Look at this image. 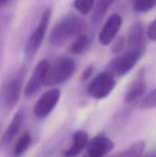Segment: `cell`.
Wrapping results in <instances>:
<instances>
[{
	"mask_svg": "<svg viewBox=\"0 0 156 157\" xmlns=\"http://www.w3.org/2000/svg\"><path fill=\"white\" fill-rule=\"evenodd\" d=\"M76 69L74 61L69 57H61L49 64L44 87H54L65 82Z\"/></svg>",
	"mask_w": 156,
	"mask_h": 157,
	"instance_id": "cell-2",
	"label": "cell"
},
{
	"mask_svg": "<svg viewBox=\"0 0 156 157\" xmlns=\"http://www.w3.org/2000/svg\"><path fill=\"white\" fill-rule=\"evenodd\" d=\"M139 107L143 110L156 108V88L150 92L140 103Z\"/></svg>",
	"mask_w": 156,
	"mask_h": 157,
	"instance_id": "cell-21",
	"label": "cell"
},
{
	"mask_svg": "<svg viewBox=\"0 0 156 157\" xmlns=\"http://www.w3.org/2000/svg\"><path fill=\"white\" fill-rule=\"evenodd\" d=\"M114 0H95L93 6L92 21L93 24H98L103 18Z\"/></svg>",
	"mask_w": 156,
	"mask_h": 157,
	"instance_id": "cell-15",
	"label": "cell"
},
{
	"mask_svg": "<svg viewBox=\"0 0 156 157\" xmlns=\"http://www.w3.org/2000/svg\"><path fill=\"white\" fill-rule=\"evenodd\" d=\"M116 81L115 77L108 71L98 74L87 86V93L94 99L101 100L110 94Z\"/></svg>",
	"mask_w": 156,
	"mask_h": 157,
	"instance_id": "cell-3",
	"label": "cell"
},
{
	"mask_svg": "<svg viewBox=\"0 0 156 157\" xmlns=\"http://www.w3.org/2000/svg\"><path fill=\"white\" fill-rule=\"evenodd\" d=\"M84 22L74 14H68L61 18L55 24L49 36L50 43L54 46L60 47L67 41L74 38L84 29Z\"/></svg>",
	"mask_w": 156,
	"mask_h": 157,
	"instance_id": "cell-1",
	"label": "cell"
},
{
	"mask_svg": "<svg viewBox=\"0 0 156 157\" xmlns=\"http://www.w3.org/2000/svg\"><path fill=\"white\" fill-rule=\"evenodd\" d=\"M88 157H95V156H88Z\"/></svg>",
	"mask_w": 156,
	"mask_h": 157,
	"instance_id": "cell-27",
	"label": "cell"
},
{
	"mask_svg": "<svg viewBox=\"0 0 156 157\" xmlns=\"http://www.w3.org/2000/svg\"><path fill=\"white\" fill-rule=\"evenodd\" d=\"M141 157H156V151L149 152V153H146V154L144 155L143 156Z\"/></svg>",
	"mask_w": 156,
	"mask_h": 157,
	"instance_id": "cell-25",
	"label": "cell"
},
{
	"mask_svg": "<svg viewBox=\"0 0 156 157\" xmlns=\"http://www.w3.org/2000/svg\"><path fill=\"white\" fill-rule=\"evenodd\" d=\"M145 148V143L142 140H139L125 150L114 153L110 157H141Z\"/></svg>",
	"mask_w": 156,
	"mask_h": 157,
	"instance_id": "cell-17",
	"label": "cell"
},
{
	"mask_svg": "<svg viewBox=\"0 0 156 157\" xmlns=\"http://www.w3.org/2000/svg\"><path fill=\"white\" fill-rule=\"evenodd\" d=\"M25 71V68L24 67H21L6 85L2 99L3 104L6 108L12 109L19 100L22 90Z\"/></svg>",
	"mask_w": 156,
	"mask_h": 157,
	"instance_id": "cell-6",
	"label": "cell"
},
{
	"mask_svg": "<svg viewBox=\"0 0 156 157\" xmlns=\"http://www.w3.org/2000/svg\"><path fill=\"white\" fill-rule=\"evenodd\" d=\"M122 24V18L119 14L110 15L99 34V41L102 45H108L116 38Z\"/></svg>",
	"mask_w": 156,
	"mask_h": 157,
	"instance_id": "cell-9",
	"label": "cell"
},
{
	"mask_svg": "<svg viewBox=\"0 0 156 157\" xmlns=\"http://www.w3.org/2000/svg\"><path fill=\"white\" fill-rule=\"evenodd\" d=\"M147 35L148 38L153 41H156V19L152 21L147 30Z\"/></svg>",
	"mask_w": 156,
	"mask_h": 157,
	"instance_id": "cell-23",
	"label": "cell"
},
{
	"mask_svg": "<svg viewBox=\"0 0 156 157\" xmlns=\"http://www.w3.org/2000/svg\"><path fill=\"white\" fill-rule=\"evenodd\" d=\"M132 6L138 12H148L156 6V0H132Z\"/></svg>",
	"mask_w": 156,
	"mask_h": 157,
	"instance_id": "cell-19",
	"label": "cell"
},
{
	"mask_svg": "<svg viewBox=\"0 0 156 157\" xmlns=\"http://www.w3.org/2000/svg\"><path fill=\"white\" fill-rule=\"evenodd\" d=\"M87 147L88 156L103 157L113 150L114 144L110 138L102 135H98L89 141Z\"/></svg>",
	"mask_w": 156,
	"mask_h": 157,
	"instance_id": "cell-11",
	"label": "cell"
},
{
	"mask_svg": "<svg viewBox=\"0 0 156 157\" xmlns=\"http://www.w3.org/2000/svg\"><path fill=\"white\" fill-rule=\"evenodd\" d=\"M127 48V40L123 35L118 37L113 42L111 51L115 55H120Z\"/></svg>",
	"mask_w": 156,
	"mask_h": 157,
	"instance_id": "cell-22",
	"label": "cell"
},
{
	"mask_svg": "<svg viewBox=\"0 0 156 157\" xmlns=\"http://www.w3.org/2000/svg\"><path fill=\"white\" fill-rule=\"evenodd\" d=\"M142 55L143 52L139 51L127 50L112 60L106 71L110 72L115 78L124 76L137 64Z\"/></svg>",
	"mask_w": 156,
	"mask_h": 157,
	"instance_id": "cell-4",
	"label": "cell"
},
{
	"mask_svg": "<svg viewBox=\"0 0 156 157\" xmlns=\"http://www.w3.org/2000/svg\"><path fill=\"white\" fill-rule=\"evenodd\" d=\"M61 97V91L57 88L50 89L44 92L37 101L33 112L38 119H44L55 108Z\"/></svg>",
	"mask_w": 156,
	"mask_h": 157,
	"instance_id": "cell-7",
	"label": "cell"
},
{
	"mask_svg": "<svg viewBox=\"0 0 156 157\" xmlns=\"http://www.w3.org/2000/svg\"><path fill=\"white\" fill-rule=\"evenodd\" d=\"M23 119H24V111L22 109H19L15 112L10 124H9L7 129L2 136L1 141H0L1 147H6L9 145L12 142V140L16 136L21 129Z\"/></svg>",
	"mask_w": 156,
	"mask_h": 157,
	"instance_id": "cell-13",
	"label": "cell"
},
{
	"mask_svg": "<svg viewBox=\"0 0 156 157\" xmlns=\"http://www.w3.org/2000/svg\"><path fill=\"white\" fill-rule=\"evenodd\" d=\"M52 10L50 8H46L41 15L38 25L29 37L25 46V53L28 56H33L37 53L42 44L45 37L47 29L51 16Z\"/></svg>",
	"mask_w": 156,
	"mask_h": 157,
	"instance_id": "cell-5",
	"label": "cell"
},
{
	"mask_svg": "<svg viewBox=\"0 0 156 157\" xmlns=\"http://www.w3.org/2000/svg\"><path fill=\"white\" fill-rule=\"evenodd\" d=\"M93 71H94V67L93 65H89L86 67L83 71L82 75H81V81H87L90 79L93 75Z\"/></svg>",
	"mask_w": 156,
	"mask_h": 157,
	"instance_id": "cell-24",
	"label": "cell"
},
{
	"mask_svg": "<svg viewBox=\"0 0 156 157\" xmlns=\"http://www.w3.org/2000/svg\"><path fill=\"white\" fill-rule=\"evenodd\" d=\"M89 143L87 133L84 130H77L74 132L72 136V144L70 148L64 153V157L77 156L86 147Z\"/></svg>",
	"mask_w": 156,
	"mask_h": 157,
	"instance_id": "cell-14",
	"label": "cell"
},
{
	"mask_svg": "<svg viewBox=\"0 0 156 157\" xmlns=\"http://www.w3.org/2000/svg\"><path fill=\"white\" fill-rule=\"evenodd\" d=\"M9 1V0H0V7L5 6V5H6Z\"/></svg>",
	"mask_w": 156,
	"mask_h": 157,
	"instance_id": "cell-26",
	"label": "cell"
},
{
	"mask_svg": "<svg viewBox=\"0 0 156 157\" xmlns=\"http://www.w3.org/2000/svg\"><path fill=\"white\" fill-rule=\"evenodd\" d=\"M32 136L29 132H24L18 139L14 146L12 154L14 157H19L24 154L30 146Z\"/></svg>",
	"mask_w": 156,
	"mask_h": 157,
	"instance_id": "cell-18",
	"label": "cell"
},
{
	"mask_svg": "<svg viewBox=\"0 0 156 157\" xmlns=\"http://www.w3.org/2000/svg\"><path fill=\"white\" fill-rule=\"evenodd\" d=\"M94 3L95 0H74L73 6L80 13L86 15L93 9Z\"/></svg>",
	"mask_w": 156,
	"mask_h": 157,
	"instance_id": "cell-20",
	"label": "cell"
},
{
	"mask_svg": "<svg viewBox=\"0 0 156 157\" xmlns=\"http://www.w3.org/2000/svg\"><path fill=\"white\" fill-rule=\"evenodd\" d=\"M48 67L49 63L46 60H42L37 64L24 88V94L26 98L33 96L44 85Z\"/></svg>",
	"mask_w": 156,
	"mask_h": 157,
	"instance_id": "cell-8",
	"label": "cell"
},
{
	"mask_svg": "<svg viewBox=\"0 0 156 157\" xmlns=\"http://www.w3.org/2000/svg\"><path fill=\"white\" fill-rule=\"evenodd\" d=\"M90 44V38L86 34H80L76 38L73 42L70 44L69 47V52L72 55H80L84 53Z\"/></svg>",
	"mask_w": 156,
	"mask_h": 157,
	"instance_id": "cell-16",
	"label": "cell"
},
{
	"mask_svg": "<svg viewBox=\"0 0 156 157\" xmlns=\"http://www.w3.org/2000/svg\"><path fill=\"white\" fill-rule=\"evenodd\" d=\"M146 90L145 81V71L144 68L140 69L136 78L132 81L127 87L124 94V101L126 104H132L137 101L144 94Z\"/></svg>",
	"mask_w": 156,
	"mask_h": 157,
	"instance_id": "cell-10",
	"label": "cell"
},
{
	"mask_svg": "<svg viewBox=\"0 0 156 157\" xmlns=\"http://www.w3.org/2000/svg\"><path fill=\"white\" fill-rule=\"evenodd\" d=\"M127 40V50L145 52V37L144 28L141 23L133 25L128 32Z\"/></svg>",
	"mask_w": 156,
	"mask_h": 157,
	"instance_id": "cell-12",
	"label": "cell"
}]
</instances>
